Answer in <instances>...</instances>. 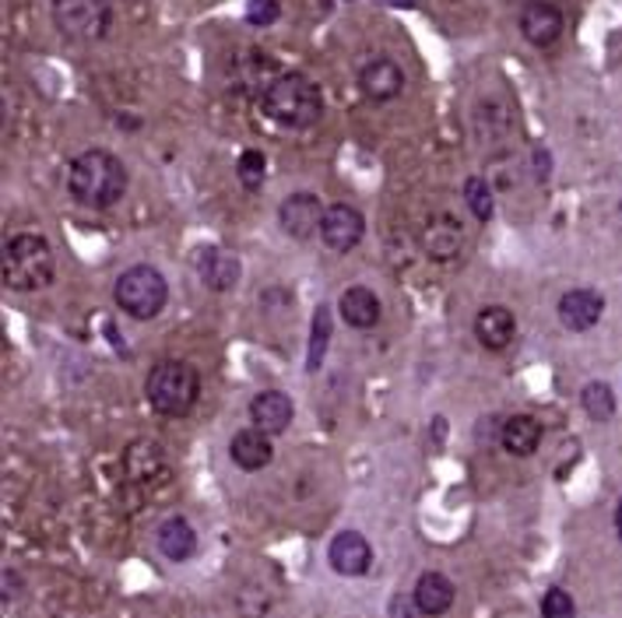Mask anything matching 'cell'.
<instances>
[{
  "instance_id": "1",
  "label": "cell",
  "mask_w": 622,
  "mask_h": 618,
  "mask_svg": "<svg viewBox=\"0 0 622 618\" xmlns=\"http://www.w3.org/2000/svg\"><path fill=\"white\" fill-rule=\"evenodd\" d=\"M67 194L81 208H113L127 194V165L106 148H89L67 170Z\"/></svg>"
},
{
  "instance_id": "2",
  "label": "cell",
  "mask_w": 622,
  "mask_h": 618,
  "mask_svg": "<svg viewBox=\"0 0 622 618\" xmlns=\"http://www.w3.org/2000/svg\"><path fill=\"white\" fill-rule=\"evenodd\" d=\"M261 109L267 120H275L278 127H289V130H307L324 116V95L316 89V81L289 71V74H278L264 85L261 92Z\"/></svg>"
},
{
  "instance_id": "3",
  "label": "cell",
  "mask_w": 622,
  "mask_h": 618,
  "mask_svg": "<svg viewBox=\"0 0 622 618\" xmlns=\"http://www.w3.org/2000/svg\"><path fill=\"white\" fill-rule=\"evenodd\" d=\"M54 249L39 232H19L4 243V285L14 292H39L54 281Z\"/></svg>"
},
{
  "instance_id": "4",
  "label": "cell",
  "mask_w": 622,
  "mask_h": 618,
  "mask_svg": "<svg viewBox=\"0 0 622 618\" xmlns=\"http://www.w3.org/2000/svg\"><path fill=\"white\" fill-rule=\"evenodd\" d=\"M145 397L165 419H183V415L194 411L200 397V376L191 362L165 359L159 365H151V373L145 380Z\"/></svg>"
},
{
  "instance_id": "5",
  "label": "cell",
  "mask_w": 622,
  "mask_h": 618,
  "mask_svg": "<svg viewBox=\"0 0 622 618\" xmlns=\"http://www.w3.org/2000/svg\"><path fill=\"white\" fill-rule=\"evenodd\" d=\"M113 299L134 320H156L165 303H170V285H165L162 271H156L151 264H134L116 278Z\"/></svg>"
},
{
  "instance_id": "6",
  "label": "cell",
  "mask_w": 622,
  "mask_h": 618,
  "mask_svg": "<svg viewBox=\"0 0 622 618\" xmlns=\"http://www.w3.org/2000/svg\"><path fill=\"white\" fill-rule=\"evenodd\" d=\"M54 25L71 43H99L113 25L110 0H54Z\"/></svg>"
},
{
  "instance_id": "7",
  "label": "cell",
  "mask_w": 622,
  "mask_h": 618,
  "mask_svg": "<svg viewBox=\"0 0 622 618\" xmlns=\"http://www.w3.org/2000/svg\"><path fill=\"white\" fill-rule=\"evenodd\" d=\"M366 236V219L362 211L352 205H331L324 211V225H321V240L334 249V254H352Z\"/></svg>"
},
{
  "instance_id": "8",
  "label": "cell",
  "mask_w": 622,
  "mask_h": 618,
  "mask_svg": "<svg viewBox=\"0 0 622 618\" xmlns=\"http://www.w3.org/2000/svg\"><path fill=\"white\" fill-rule=\"evenodd\" d=\"M517 25H520V36H525L538 49L552 46V43L563 36V28H566L563 11L556 4H549V0H528V4L520 8Z\"/></svg>"
},
{
  "instance_id": "9",
  "label": "cell",
  "mask_w": 622,
  "mask_h": 618,
  "mask_svg": "<svg viewBox=\"0 0 622 618\" xmlns=\"http://www.w3.org/2000/svg\"><path fill=\"white\" fill-rule=\"evenodd\" d=\"M324 211L327 208L321 205V197L310 194V190H299L289 200H281L278 219H281V229L289 232L292 240H310L313 232L324 225Z\"/></svg>"
},
{
  "instance_id": "10",
  "label": "cell",
  "mask_w": 622,
  "mask_h": 618,
  "mask_svg": "<svg viewBox=\"0 0 622 618\" xmlns=\"http://www.w3.org/2000/svg\"><path fill=\"white\" fill-rule=\"evenodd\" d=\"M197 275L211 292H232L240 285L243 264L237 254H229L222 246H205L197 254Z\"/></svg>"
},
{
  "instance_id": "11",
  "label": "cell",
  "mask_w": 622,
  "mask_h": 618,
  "mask_svg": "<svg viewBox=\"0 0 622 618\" xmlns=\"http://www.w3.org/2000/svg\"><path fill=\"white\" fill-rule=\"evenodd\" d=\"M327 562L338 576H362L373 565V548L359 530H342L327 548Z\"/></svg>"
},
{
  "instance_id": "12",
  "label": "cell",
  "mask_w": 622,
  "mask_h": 618,
  "mask_svg": "<svg viewBox=\"0 0 622 618\" xmlns=\"http://www.w3.org/2000/svg\"><path fill=\"white\" fill-rule=\"evenodd\" d=\"M250 419H254V425L267 432V436H281V432H289L296 419V405L292 397L281 390H261L250 400Z\"/></svg>"
},
{
  "instance_id": "13",
  "label": "cell",
  "mask_w": 622,
  "mask_h": 618,
  "mask_svg": "<svg viewBox=\"0 0 622 618\" xmlns=\"http://www.w3.org/2000/svg\"><path fill=\"white\" fill-rule=\"evenodd\" d=\"M359 89L366 98H373V103H391V98H398L401 89H405V71H401L391 57H373L369 63H362Z\"/></svg>"
},
{
  "instance_id": "14",
  "label": "cell",
  "mask_w": 622,
  "mask_h": 618,
  "mask_svg": "<svg viewBox=\"0 0 622 618\" xmlns=\"http://www.w3.org/2000/svg\"><path fill=\"white\" fill-rule=\"evenodd\" d=\"M461 246H464V229L458 219H450V214H433V219L426 222L423 229V249H426V257L429 260H453L461 254Z\"/></svg>"
},
{
  "instance_id": "15",
  "label": "cell",
  "mask_w": 622,
  "mask_h": 618,
  "mask_svg": "<svg viewBox=\"0 0 622 618\" xmlns=\"http://www.w3.org/2000/svg\"><path fill=\"white\" fill-rule=\"evenodd\" d=\"M604 313V299L595 289H574L560 299V320L566 330L584 334L591 330Z\"/></svg>"
},
{
  "instance_id": "16",
  "label": "cell",
  "mask_w": 622,
  "mask_h": 618,
  "mask_svg": "<svg viewBox=\"0 0 622 618\" xmlns=\"http://www.w3.org/2000/svg\"><path fill=\"white\" fill-rule=\"evenodd\" d=\"M517 334V320L507 306H485L479 310L475 316V338L482 348H489V352H503Z\"/></svg>"
},
{
  "instance_id": "17",
  "label": "cell",
  "mask_w": 622,
  "mask_h": 618,
  "mask_svg": "<svg viewBox=\"0 0 622 618\" xmlns=\"http://www.w3.org/2000/svg\"><path fill=\"white\" fill-rule=\"evenodd\" d=\"M229 454H232V460L243 467V471H261V467L272 464L275 446H272V436L254 425V429H243V432L232 436Z\"/></svg>"
},
{
  "instance_id": "18",
  "label": "cell",
  "mask_w": 622,
  "mask_h": 618,
  "mask_svg": "<svg viewBox=\"0 0 622 618\" xmlns=\"http://www.w3.org/2000/svg\"><path fill=\"white\" fill-rule=\"evenodd\" d=\"M542 422L531 419V415H510L507 422H503V436H499V446L507 450L514 457H531L538 446H542Z\"/></svg>"
},
{
  "instance_id": "19",
  "label": "cell",
  "mask_w": 622,
  "mask_h": 618,
  "mask_svg": "<svg viewBox=\"0 0 622 618\" xmlns=\"http://www.w3.org/2000/svg\"><path fill=\"white\" fill-rule=\"evenodd\" d=\"M338 310H342V320L356 330H369V327L380 324V299L366 285L345 289L342 299H338Z\"/></svg>"
},
{
  "instance_id": "20",
  "label": "cell",
  "mask_w": 622,
  "mask_h": 618,
  "mask_svg": "<svg viewBox=\"0 0 622 618\" xmlns=\"http://www.w3.org/2000/svg\"><path fill=\"white\" fill-rule=\"evenodd\" d=\"M156 541H159V552L170 562H187L197 552V534L183 516H170V521L159 527Z\"/></svg>"
},
{
  "instance_id": "21",
  "label": "cell",
  "mask_w": 622,
  "mask_h": 618,
  "mask_svg": "<svg viewBox=\"0 0 622 618\" xmlns=\"http://www.w3.org/2000/svg\"><path fill=\"white\" fill-rule=\"evenodd\" d=\"M415 608L423 615H444L453 608V583L444 573H423L415 583Z\"/></svg>"
},
{
  "instance_id": "22",
  "label": "cell",
  "mask_w": 622,
  "mask_h": 618,
  "mask_svg": "<svg viewBox=\"0 0 622 618\" xmlns=\"http://www.w3.org/2000/svg\"><path fill=\"white\" fill-rule=\"evenodd\" d=\"M327 345H331V310L327 306H316L313 324H310V352H307V370L310 373H316L324 365Z\"/></svg>"
},
{
  "instance_id": "23",
  "label": "cell",
  "mask_w": 622,
  "mask_h": 618,
  "mask_svg": "<svg viewBox=\"0 0 622 618\" xmlns=\"http://www.w3.org/2000/svg\"><path fill=\"white\" fill-rule=\"evenodd\" d=\"M584 411L591 415L595 422H609L612 419V415H615V394H612L609 383H601V380L587 383V387H584Z\"/></svg>"
},
{
  "instance_id": "24",
  "label": "cell",
  "mask_w": 622,
  "mask_h": 618,
  "mask_svg": "<svg viewBox=\"0 0 622 618\" xmlns=\"http://www.w3.org/2000/svg\"><path fill=\"white\" fill-rule=\"evenodd\" d=\"M464 200H468V208H472V214L479 222L493 219L496 200H493V187H489V179H485V176H472L464 183Z\"/></svg>"
},
{
  "instance_id": "25",
  "label": "cell",
  "mask_w": 622,
  "mask_h": 618,
  "mask_svg": "<svg viewBox=\"0 0 622 618\" xmlns=\"http://www.w3.org/2000/svg\"><path fill=\"white\" fill-rule=\"evenodd\" d=\"M264 170H267V162H264V155L257 152V148H246V152L240 155V162H237V176H240V183L246 190H261L264 187Z\"/></svg>"
},
{
  "instance_id": "26",
  "label": "cell",
  "mask_w": 622,
  "mask_h": 618,
  "mask_svg": "<svg viewBox=\"0 0 622 618\" xmlns=\"http://www.w3.org/2000/svg\"><path fill=\"white\" fill-rule=\"evenodd\" d=\"M574 615H577V605H574V597H569L563 587L545 591V597H542V618H574Z\"/></svg>"
},
{
  "instance_id": "27",
  "label": "cell",
  "mask_w": 622,
  "mask_h": 618,
  "mask_svg": "<svg viewBox=\"0 0 622 618\" xmlns=\"http://www.w3.org/2000/svg\"><path fill=\"white\" fill-rule=\"evenodd\" d=\"M278 0H246V22L250 25H257V28H267V25H275L278 22Z\"/></svg>"
},
{
  "instance_id": "28",
  "label": "cell",
  "mask_w": 622,
  "mask_h": 618,
  "mask_svg": "<svg viewBox=\"0 0 622 618\" xmlns=\"http://www.w3.org/2000/svg\"><path fill=\"white\" fill-rule=\"evenodd\" d=\"M503 422L507 419H499V415H485V419H479V425H475V440L479 443H499V436H503Z\"/></svg>"
},
{
  "instance_id": "29",
  "label": "cell",
  "mask_w": 622,
  "mask_h": 618,
  "mask_svg": "<svg viewBox=\"0 0 622 618\" xmlns=\"http://www.w3.org/2000/svg\"><path fill=\"white\" fill-rule=\"evenodd\" d=\"M412 605H415V597H412V600L394 597V600H391V615H394V618H412Z\"/></svg>"
},
{
  "instance_id": "30",
  "label": "cell",
  "mask_w": 622,
  "mask_h": 618,
  "mask_svg": "<svg viewBox=\"0 0 622 618\" xmlns=\"http://www.w3.org/2000/svg\"><path fill=\"white\" fill-rule=\"evenodd\" d=\"M615 530H619V541H622V499H619V506H615Z\"/></svg>"
}]
</instances>
